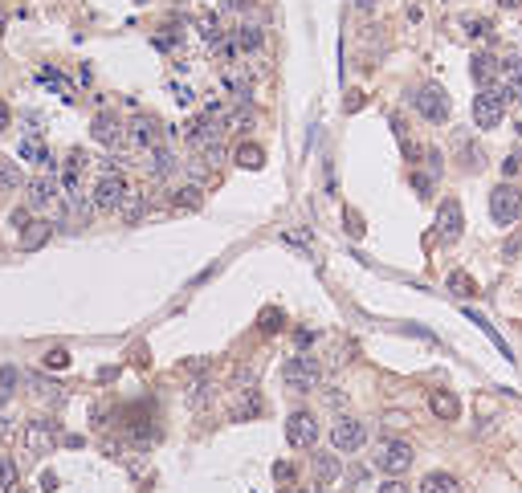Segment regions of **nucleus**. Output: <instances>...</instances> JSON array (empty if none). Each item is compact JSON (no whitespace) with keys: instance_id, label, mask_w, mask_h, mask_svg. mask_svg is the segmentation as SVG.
<instances>
[{"instance_id":"f257e3e1","label":"nucleus","mask_w":522,"mask_h":493,"mask_svg":"<svg viewBox=\"0 0 522 493\" xmlns=\"http://www.w3.org/2000/svg\"><path fill=\"white\" fill-rule=\"evenodd\" d=\"M127 196H131V188H127V176H122L119 167H102V176L94 180V192H90L94 208L98 212H119Z\"/></svg>"},{"instance_id":"f03ea898","label":"nucleus","mask_w":522,"mask_h":493,"mask_svg":"<svg viewBox=\"0 0 522 493\" xmlns=\"http://www.w3.org/2000/svg\"><path fill=\"white\" fill-rule=\"evenodd\" d=\"M318 379H323V371H318V359H314V355H294V359H285L282 383L290 392H314Z\"/></svg>"},{"instance_id":"7ed1b4c3","label":"nucleus","mask_w":522,"mask_h":493,"mask_svg":"<svg viewBox=\"0 0 522 493\" xmlns=\"http://www.w3.org/2000/svg\"><path fill=\"white\" fill-rule=\"evenodd\" d=\"M490 216H494V224H502V229H510L522 216V192L510 188V180L490 192Z\"/></svg>"},{"instance_id":"20e7f679","label":"nucleus","mask_w":522,"mask_h":493,"mask_svg":"<svg viewBox=\"0 0 522 493\" xmlns=\"http://www.w3.org/2000/svg\"><path fill=\"white\" fill-rule=\"evenodd\" d=\"M412 106L421 110V115L428 118V122H445L449 118V94H445V86H437V82H428V86H421L416 94H412Z\"/></svg>"},{"instance_id":"39448f33","label":"nucleus","mask_w":522,"mask_h":493,"mask_svg":"<svg viewBox=\"0 0 522 493\" xmlns=\"http://www.w3.org/2000/svg\"><path fill=\"white\" fill-rule=\"evenodd\" d=\"M376 469L388 473V477L408 473L412 469V445H404V441H380V448H376Z\"/></svg>"},{"instance_id":"423d86ee","label":"nucleus","mask_w":522,"mask_h":493,"mask_svg":"<svg viewBox=\"0 0 522 493\" xmlns=\"http://www.w3.org/2000/svg\"><path fill=\"white\" fill-rule=\"evenodd\" d=\"M502 115H506V98H502L494 86L477 90V98H474V122H477V131H494V127L502 122Z\"/></svg>"},{"instance_id":"0eeeda50","label":"nucleus","mask_w":522,"mask_h":493,"mask_svg":"<svg viewBox=\"0 0 522 493\" xmlns=\"http://www.w3.org/2000/svg\"><path fill=\"white\" fill-rule=\"evenodd\" d=\"M331 445L339 452H359V448L367 445V424L355 420V416H339L331 424Z\"/></svg>"},{"instance_id":"6e6552de","label":"nucleus","mask_w":522,"mask_h":493,"mask_svg":"<svg viewBox=\"0 0 522 493\" xmlns=\"http://www.w3.org/2000/svg\"><path fill=\"white\" fill-rule=\"evenodd\" d=\"M127 139L139 151H151V147L167 143V127H160V118H151V115H135L131 127H127Z\"/></svg>"},{"instance_id":"1a4fd4ad","label":"nucleus","mask_w":522,"mask_h":493,"mask_svg":"<svg viewBox=\"0 0 522 493\" xmlns=\"http://www.w3.org/2000/svg\"><path fill=\"white\" fill-rule=\"evenodd\" d=\"M143 171H147L155 184H164V180H171V176L180 171V159H176V151H171L167 143H160V147L143 151Z\"/></svg>"},{"instance_id":"9d476101","label":"nucleus","mask_w":522,"mask_h":493,"mask_svg":"<svg viewBox=\"0 0 522 493\" xmlns=\"http://www.w3.org/2000/svg\"><path fill=\"white\" fill-rule=\"evenodd\" d=\"M285 441L294 448H314V441H318V420H314V412H290V420H285Z\"/></svg>"},{"instance_id":"9b49d317","label":"nucleus","mask_w":522,"mask_h":493,"mask_svg":"<svg viewBox=\"0 0 522 493\" xmlns=\"http://www.w3.org/2000/svg\"><path fill=\"white\" fill-rule=\"evenodd\" d=\"M24 192H29V196H24V204H29L33 212H49L53 204H57V180H53V176H45V171H41L37 180H29V184H24Z\"/></svg>"},{"instance_id":"f8f14e48","label":"nucleus","mask_w":522,"mask_h":493,"mask_svg":"<svg viewBox=\"0 0 522 493\" xmlns=\"http://www.w3.org/2000/svg\"><path fill=\"white\" fill-rule=\"evenodd\" d=\"M461 229H465V212H461V204H457L453 196H445V204L437 212V236H441L445 245H453V241L461 236Z\"/></svg>"},{"instance_id":"ddd939ff","label":"nucleus","mask_w":522,"mask_h":493,"mask_svg":"<svg viewBox=\"0 0 522 493\" xmlns=\"http://www.w3.org/2000/svg\"><path fill=\"white\" fill-rule=\"evenodd\" d=\"M53 445H57V428H53L49 420L24 424V448H29L33 457H45V452H53Z\"/></svg>"},{"instance_id":"4468645a","label":"nucleus","mask_w":522,"mask_h":493,"mask_svg":"<svg viewBox=\"0 0 522 493\" xmlns=\"http://www.w3.org/2000/svg\"><path fill=\"white\" fill-rule=\"evenodd\" d=\"M127 127H122L119 118L111 115V110H102V115H94V122H90V135H94V143H102V147H119L127 135H122Z\"/></svg>"},{"instance_id":"2eb2a0df","label":"nucleus","mask_w":522,"mask_h":493,"mask_svg":"<svg viewBox=\"0 0 522 493\" xmlns=\"http://www.w3.org/2000/svg\"><path fill=\"white\" fill-rule=\"evenodd\" d=\"M502 98H510V102H522V53H510L506 62H502Z\"/></svg>"},{"instance_id":"dca6fc26","label":"nucleus","mask_w":522,"mask_h":493,"mask_svg":"<svg viewBox=\"0 0 522 493\" xmlns=\"http://www.w3.org/2000/svg\"><path fill=\"white\" fill-rule=\"evenodd\" d=\"M470 73H474L477 86L486 90V86H494V82H498L502 66H498V57H494V53H474V62H470Z\"/></svg>"},{"instance_id":"f3484780","label":"nucleus","mask_w":522,"mask_h":493,"mask_svg":"<svg viewBox=\"0 0 522 493\" xmlns=\"http://www.w3.org/2000/svg\"><path fill=\"white\" fill-rule=\"evenodd\" d=\"M310 469H314V481H318V485H331V481H339L343 465H339V457H334V452H314Z\"/></svg>"},{"instance_id":"a211bd4d","label":"nucleus","mask_w":522,"mask_h":493,"mask_svg":"<svg viewBox=\"0 0 522 493\" xmlns=\"http://www.w3.org/2000/svg\"><path fill=\"white\" fill-rule=\"evenodd\" d=\"M21 159H29V164H37V171H45V176H53V155H49V147L45 143H37V139H24L21 143Z\"/></svg>"},{"instance_id":"6ab92c4d","label":"nucleus","mask_w":522,"mask_h":493,"mask_svg":"<svg viewBox=\"0 0 522 493\" xmlns=\"http://www.w3.org/2000/svg\"><path fill=\"white\" fill-rule=\"evenodd\" d=\"M428 408H432L437 420H457V416H461V399L453 396V392H432V396H428Z\"/></svg>"},{"instance_id":"aec40b11","label":"nucleus","mask_w":522,"mask_h":493,"mask_svg":"<svg viewBox=\"0 0 522 493\" xmlns=\"http://www.w3.org/2000/svg\"><path fill=\"white\" fill-rule=\"evenodd\" d=\"M49 236H53V224H45V220H29L21 229V249L24 253H33V249H41Z\"/></svg>"},{"instance_id":"412c9836","label":"nucleus","mask_w":522,"mask_h":493,"mask_svg":"<svg viewBox=\"0 0 522 493\" xmlns=\"http://www.w3.org/2000/svg\"><path fill=\"white\" fill-rule=\"evenodd\" d=\"M465 318H470V322H474V327L481 330V334H486V338H490L494 347H498V355H502V359H506V363L514 359V355H510V347H506V338H502L498 330L490 327V318H486V314H477V310H465Z\"/></svg>"},{"instance_id":"4be33fe9","label":"nucleus","mask_w":522,"mask_h":493,"mask_svg":"<svg viewBox=\"0 0 522 493\" xmlns=\"http://www.w3.org/2000/svg\"><path fill=\"white\" fill-rule=\"evenodd\" d=\"M261 412V396L253 387H237V403H233V420H249Z\"/></svg>"},{"instance_id":"5701e85b","label":"nucleus","mask_w":522,"mask_h":493,"mask_svg":"<svg viewBox=\"0 0 522 493\" xmlns=\"http://www.w3.org/2000/svg\"><path fill=\"white\" fill-rule=\"evenodd\" d=\"M37 82H41V86H45V90H53V94H62L66 98V102H73V86L70 82H66V78H62V73L57 70H49V66H41V70H37Z\"/></svg>"},{"instance_id":"b1692460","label":"nucleus","mask_w":522,"mask_h":493,"mask_svg":"<svg viewBox=\"0 0 522 493\" xmlns=\"http://www.w3.org/2000/svg\"><path fill=\"white\" fill-rule=\"evenodd\" d=\"M421 493H461V481L453 477V473H428L425 481H421Z\"/></svg>"},{"instance_id":"393cba45","label":"nucleus","mask_w":522,"mask_h":493,"mask_svg":"<svg viewBox=\"0 0 522 493\" xmlns=\"http://www.w3.org/2000/svg\"><path fill=\"white\" fill-rule=\"evenodd\" d=\"M233 41H237V49H245V53H258V49L265 45V29H261V24H241L237 33H233Z\"/></svg>"},{"instance_id":"a878e982","label":"nucleus","mask_w":522,"mask_h":493,"mask_svg":"<svg viewBox=\"0 0 522 493\" xmlns=\"http://www.w3.org/2000/svg\"><path fill=\"white\" fill-rule=\"evenodd\" d=\"M200 204H204V192H200V184H184V188L171 192V208H188V212H196Z\"/></svg>"},{"instance_id":"bb28decb","label":"nucleus","mask_w":522,"mask_h":493,"mask_svg":"<svg viewBox=\"0 0 522 493\" xmlns=\"http://www.w3.org/2000/svg\"><path fill=\"white\" fill-rule=\"evenodd\" d=\"M233 159H237V167H245V171H258V167L265 164V151H261L258 143H241Z\"/></svg>"},{"instance_id":"cd10ccee","label":"nucleus","mask_w":522,"mask_h":493,"mask_svg":"<svg viewBox=\"0 0 522 493\" xmlns=\"http://www.w3.org/2000/svg\"><path fill=\"white\" fill-rule=\"evenodd\" d=\"M225 131H237V135L253 131V110H249V106H233V110L225 115Z\"/></svg>"},{"instance_id":"c85d7f7f","label":"nucleus","mask_w":522,"mask_h":493,"mask_svg":"<svg viewBox=\"0 0 522 493\" xmlns=\"http://www.w3.org/2000/svg\"><path fill=\"white\" fill-rule=\"evenodd\" d=\"M0 188L4 192L24 188V176H21V167L13 164V159H0Z\"/></svg>"},{"instance_id":"c756f323","label":"nucleus","mask_w":522,"mask_h":493,"mask_svg":"<svg viewBox=\"0 0 522 493\" xmlns=\"http://www.w3.org/2000/svg\"><path fill=\"white\" fill-rule=\"evenodd\" d=\"M449 290L457 294V298H474L477 294V282L470 278V273H461V269H453L449 273Z\"/></svg>"},{"instance_id":"7c9ffc66","label":"nucleus","mask_w":522,"mask_h":493,"mask_svg":"<svg viewBox=\"0 0 522 493\" xmlns=\"http://www.w3.org/2000/svg\"><path fill=\"white\" fill-rule=\"evenodd\" d=\"M143 212H147V200H143V196H135V192H131V196L122 200L119 216H122V220H127V224H135V220H139Z\"/></svg>"},{"instance_id":"2f4dec72","label":"nucleus","mask_w":522,"mask_h":493,"mask_svg":"<svg viewBox=\"0 0 522 493\" xmlns=\"http://www.w3.org/2000/svg\"><path fill=\"white\" fill-rule=\"evenodd\" d=\"M17 490V461L13 457H0V493Z\"/></svg>"},{"instance_id":"473e14b6","label":"nucleus","mask_w":522,"mask_h":493,"mask_svg":"<svg viewBox=\"0 0 522 493\" xmlns=\"http://www.w3.org/2000/svg\"><path fill=\"white\" fill-rule=\"evenodd\" d=\"M184 171H188V184H200V188L209 184V164H204L200 155H192V159H188V167H184Z\"/></svg>"},{"instance_id":"72a5a7b5","label":"nucleus","mask_w":522,"mask_h":493,"mask_svg":"<svg viewBox=\"0 0 522 493\" xmlns=\"http://www.w3.org/2000/svg\"><path fill=\"white\" fill-rule=\"evenodd\" d=\"M412 188L421 192V200H428V196H432V188H437V176H425V171H412Z\"/></svg>"},{"instance_id":"f704fd0d","label":"nucleus","mask_w":522,"mask_h":493,"mask_svg":"<svg viewBox=\"0 0 522 493\" xmlns=\"http://www.w3.org/2000/svg\"><path fill=\"white\" fill-rule=\"evenodd\" d=\"M17 383H21V371L13 363H4L0 367V392H17Z\"/></svg>"},{"instance_id":"c9c22d12","label":"nucleus","mask_w":522,"mask_h":493,"mask_svg":"<svg viewBox=\"0 0 522 493\" xmlns=\"http://www.w3.org/2000/svg\"><path fill=\"white\" fill-rule=\"evenodd\" d=\"M21 122H24V135H29V139H37V135H41V127H45V118L37 115V110H24Z\"/></svg>"},{"instance_id":"e433bc0d","label":"nucleus","mask_w":522,"mask_h":493,"mask_svg":"<svg viewBox=\"0 0 522 493\" xmlns=\"http://www.w3.org/2000/svg\"><path fill=\"white\" fill-rule=\"evenodd\" d=\"M41 363H45L49 371H66V367H70V355L62 351V347H53V351H49L45 359H41Z\"/></svg>"},{"instance_id":"4c0bfd02","label":"nucleus","mask_w":522,"mask_h":493,"mask_svg":"<svg viewBox=\"0 0 522 493\" xmlns=\"http://www.w3.org/2000/svg\"><path fill=\"white\" fill-rule=\"evenodd\" d=\"M461 159H465V167H470V171H474V167H477V171L486 167V155H481V147H477V151H474L470 143H461Z\"/></svg>"},{"instance_id":"58836bf2","label":"nucleus","mask_w":522,"mask_h":493,"mask_svg":"<svg viewBox=\"0 0 522 493\" xmlns=\"http://www.w3.org/2000/svg\"><path fill=\"white\" fill-rule=\"evenodd\" d=\"M282 310H265V314H261V330H265V334H278V330H282Z\"/></svg>"},{"instance_id":"ea45409f","label":"nucleus","mask_w":522,"mask_h":493,"mask_svg":"<svg viewBox=\"0 0 522 493\" xmlns=\"http://www.w3.org/2000/svg\"><path fill=\"white\" fill-rule=\"evenodd\" d=\"M519 171H522V151H510V155L502 159V176H506V180H514Z\"/></svg>"},{"instance_id":"a19ab883","label":"nucleus","mask_w":522,"mask_h":493,"mask_svg":"<svg viewBox=\"0 0 522 493\" xmlns=\"http://www.w3.org/2000/svg\"><path fill=\"white\" fill-rule=\"evenodd\" d=\"M343 224H347V233L355 236V241L363 236V216H359V212H351V208H347V212H343Z\"/></svg>"},{"instance_id":"79ce46f5","label":"nucleus","mask_w":522,"mask_h":493,"mask_svg":"<svg viewBox=\"0 0 522 493\" xmlns=\"http://www.w3.org/2000/svg\"><path fill=\"white\" fill-rule=\"evenodd\" d=\"M29 204H24V208H17V212H8V224H13V229H24V224H29Z\"/></svg>"},{"instance_id":"37998d69","label":"nucleus","mask_w":522,"mask_h":493,"mask_svg":"<svg viewBox=\"0 0 522 493\" xmlns=\"http://www.w3.org/2000/svg\"><path fill=\"white\" fill-rule=\"evenodd\" d=\"M465 29H470L474 37H490V21H465Z\"/></svg>"},{"instance_id":"c03bdc74","label":"nucleus","mask_w":522,"mask_h":493,"mask_svg":"<svg viewBox=\"0 0 522 493\" xmlns=\"http://www.w3.org/2000/svg\"><path fill=\"white\" fill-rule=\"evenodd\" d=\"M380 493H412V490H408L404 481H383V485H380Z\"/></svg>"},{"instance_id":"a18cd8bd","label":"nucleus","mask_w":522,"mask_h":493,"mask_svg":"<svg viewBox=\"0 0 522 493\" xmlns=\"http://www.w3.org/2000/svg\"><path fill=\"white\" fill-rule=\"evenodd\" d=\"M8 122H13V110H8V102H0V135L8 131Z\"/></svg>"},{"instance_id":"49530a36","label":"nucleus","mask_w":522,"mask_h":493,"mask_svg":"<svg viewBox=\"0 0 522 493\" xmlns=\"http://www.w3.org/2000/svg\"><path fill=\"white\" fill-rule=\"evenodd\" d=\"M274 477H278V481H290V477H294V465H274Z\"/></svg>"},{"instance_id":"de8ad7c7","label":"nucleus","mask_w":522,"mask_h":493,"mask_svg":"<svg viewBox=\"0 0 522 493\" xmlns=\"http://www.w3.org/2000/svg\"><path fill=\"white\" fill-rule=\"evenodd\" d=\"M355 8H359V13H372V8H376V0H355Z\"/></svg>"},{"instance_id":"09e8293b","label":"nucleus","mask_w":522,"mask_h":493,"mask_svg":"<svg viewBox=\"0 0 522 493\" xmlns=\"http://www.w3.org/2000/svg\"><path fill=\"white\" fill-rule=\"evenodd\" d=\"M0 37H4V8H0Z\"/></svg>"}]
</instances>
